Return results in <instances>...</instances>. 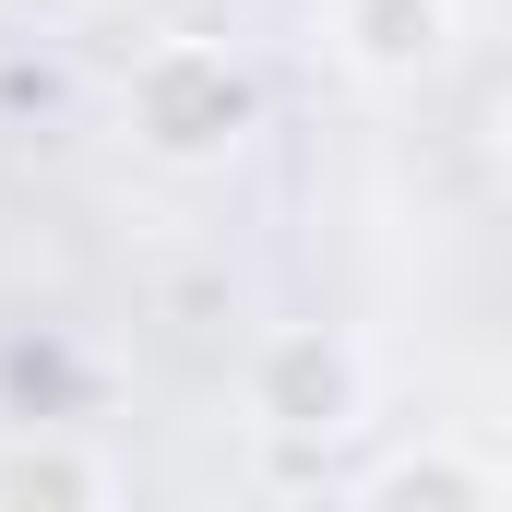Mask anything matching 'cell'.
Returning <instances> with one entry per match:
<instances>
[{
	"label": "cell",
	"instance_id": "6da1fadb",
	"mask_svg": "<svg viewBox=\"0 0 512 512\" xmlns=\"http://www.w3.org/2000/svg\"><path fill=\"white\" fill-rule=\"evenodd\" d=\"M120 120L155 167H227L262 131V84L227 36H155L120 84Z\"/></svg>",
	"mask_w": 512,
	"mask_h": 512
},
{
	"label": "cell",
	"instance_id": "7a4b0ae2",
	"mask_svg": "<svg viewBox=\"0 0 512 512\" xmlns=\"http://www.w3.org/2000/svg\"><path fill=\"white\" fill-rule=\"evenodd\" d=\"M262 441H346L358 417H370V358H358V334H334V322H274L251 346V382H239Z\"/></svg>",
	"mask_w": 512,
	"mask_h": 512
},
{
	"label": "cell",
	"instance_id": "3957f363",
	"mask_svg": "<svg viewBox=\"0 0 512 512\" xmlns=\"http://www.w3.org/2000/svg\"><path fill=\"white\" fill-rule=\"evenodd\" d=\"M322 24H334V60H346V72H370V84H417V72L453 60L465 0H334Z\"/></svg>",
	"mask_w": 512,
	"mask_h": 512
},
{
	"label": "cell",
	"instance_id": "277c9868",
	"mask_svg": "<svg viewBox=\"0 0 512 512\" xmlns=\"http://www.w3.org/2000/svg\"><path fill=\"white\" fill-rule=\"evenodd\" d=\"M120 501V465L72 429H0V512H96Z\"/></svg>",
	"mask_w": 512,
	"mask_h": 512
},
{
	"label": "cell",
	"instance_id": "5b68a950",
	"mask_svg": "<svg viewBox=\"0 0 512 512\" xmlns=\"http://www.w3.org/2000/svg\"><path fill=\"white\" fill-rule=\"evenodd\" d=\"M358 501H417V512H501V465L489 453H453V441H417L358 465Z\"/></svg>",
	"mask_w": 512,
	"mask_h": 512
},
{
	"label": "cell",
	"instance_id": "8992f818",
	"mask_svg": "<svg viewBox=\"0 0 512 512\" xmlns=\"http://www.w3.org/2000/svg\"><path fill=\"white\" fill-rule=\"evenodd\" d=\"M0 12H24V24L48 36V24H72V12H96V0H0Z\"/></svg>",
	"mask_w": 512,
	"mask_h": 512
}]
</instances>
